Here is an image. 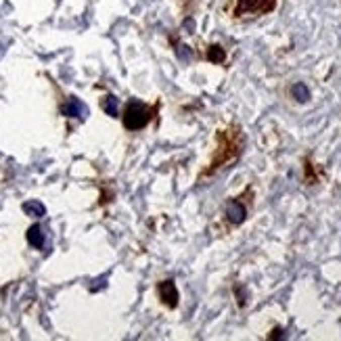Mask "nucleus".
Returning a JSON list of instances; mask_svg holds the SVG:
<instances>
[{
    "mask_svg": "<svg viewBox=\"0 0 341 341\" xmlns=\"http://www.w3.org/2000/svg\"><path fill=\"white\" fill-rule=\"evenodd\" d=\"M276 337H282V329H274V331H272V335H270L268 339H276Z\"/></svg>",
    "mask_w": 341,
    "mask_h": 341,
    "instance_id": "obj_14",
    "label": "nucleus"
},
{
    "mask_svg": "<svg viewBox=\"0 0 341 341\" xmlns=\"http://www.w3.org/2000/svg\"><path fill=\"white\" fill-rule=\"evenodd\" d=\"M226 218H229L231 224L239 226V224H243L245 218H247V207L243 201H239V199H233V201H229V205H226Z\"/></svg>",
    "mask_w": 341,
    "mask_h": 341,
    "instance_id": "obj_5",
    "label": "nucleus"
},
{
    "mask_svg": "<svg viewBox=\"0 0 341 341\" xmlns=\"http://www.w3.org/2000/svg\"><path fill=\"white\" fill-rule=\"evenodd\" d=\"M65 116H69V118H84L86 116V107H84L78 98H72L67 105H63V109H61Z\"/></svg>",
    "mask_w": 341,
    "mask_h": 341,
    "instance_id": "obj_7",
    "label": "nucleus"
},
{
    "mask_svg": "<svg viewBox=\"0 0 341 341\" xmlns=\"http://www.w3.org/2000/svg\"><path fill=\"white\" fill-rule=\"evenodd\" d=\"M23 211H25L27 216H34V218H40V216L46 214L44 205L38 203V201H27V203H23Z\"/></svg>",
    "mask_w": 341,
    "mask_h": 341,
    "instance_id": "obj_9",
    "label": "nucleus"
},
{
    "mask_svg": "<svg viewBox=\"0 0 341 341\" xmlns=\"http://www.w3.org/2000/svg\"><path fill=\"white\" fill-rule=\"evenodd\" d=\"M180 56H189V50H187V46H180Z\"/></svg>",
    "mask_w": 341,
    "mask_h": 341,
    "instance_id": "obj_15",
    "label": "nucleus"
},
{
    "mask_svg": "<svg viewBox=\"0 0 341 341\" xmlns=\"http://www.w3.org/2000/svg\"><path fill=\"white\" fill-rule=\"evenodd\" d=\"M101 107L105 109L107 116H111V118L118 116V98L116 96H105L103 101H101Z\"/></svg>",
    "mask_w": 341,
    "mask_h": 341,
    "instance_id": "obj_11",
    "label": "nucleus"
},
{
    "mask_svg": "<svg viewBox=\"0 0 341 341\" xmlns=\"http://www.w3.org/2000/svg\"><path fill=\"white\" fill-rule=\"evenodd\" d=\"M153 107H147L145 103H138V101H132L128 103L126 109H124V128L126 130H143V128L151 122L153 118Z\"/></svg>",
    "mask_w": 341,
    "mask_h": 341,
    "instance_id": "obj_2",
    "label": "nucleus"
},
{
    "mask_svg": "<svg viewBox=\"0 0 341 341\" xmlns=\"http://www.w3.org/2000/svg\"><path fill=\"white\" fill-rule=\"evenodd\" d=\"M274 7H276V0H237L235 15H237V17L266 15V13L274 11Z\"/></svg>",
    "mask_w": 341,
    "mask_h": 341,
    "instance_id": "obj_3",
    "label": "nucleus"
},
{
    "mask_svg": "<svg viewBox=\"0 0 341 341\" xmlns=\"http://www.w3.org/2000/svg\"><path fill=\"white\" fill-rule=\"evenodd\" d=\"M291 94H293V98H295V101H300V103H306V101H310V90H308V86H306L304 82H297V84H293Z\"/></svg>",
    "mask_w": 341,
    "mask_h": 341,
    "instance_id": "obj_8",
    "label": "nucleus"
},
{
    "mask_svg": "<svg viewBox=\"0 0 341 341\" xmlns=\"http://www.w3.org/2000/svg\"><path fill=\"white\" fill-rule=\"evenodd\" d=\"M241 149H243V134H241V130H239L237 126L229 128V130L218 132V151H216V155H214V159H211L209 167L203 172V176L214 174L216 169L222 167L224 163L237 159L239 153H241Z\"/></svg>",
    "mask_w": 341,
    "mask_h": 341,
    "instance_id": "obj_1",
    "label": "nucleus"
},
{
    "mask_svg": "<svg viewBox=\"0 0 341 341\" xmlns=\"http://www.w3.org/2000/svg\"><path fill=\"white\" fill-rule=\"evenodd\" d=\"M235 295H237L239 306L243 308V306L247 304V291H245V287H243V285H237V287H235Z\"/></svg>",
    "mask_w": 341,
    "mask_h": 341,
    "instance_id": "obj_12",
    "label": "nucleus"
},
{
    "mask_svg": "<svg viewBox=\"0 0 341 341\" xmlns=\"http://www.w3.org/2000/svg\"><path fill=\"white\" fill-rule=\"evenodd\" d=\"M207 59H209L211 63H224L226 52H224V48H222L220 44H211V46L207 48Z\"/></svg>",
    "mask_w": 341,
    "mask_h": 341,
    "instance_id": "obj_10",
    "label": "nucleus"
},
{
    "mask_svg": "<svg viewBox=\"0 0 341 341\" xmlns=\"http://www.w3.org/2000/svg\"><path fill=\"white\" fill-rule=\"evenodd\" d=\"M157 293H159V300H161L167 308H176V306H178L180 295H178V289H176V282H174L172 278L161 280L159 285H157Z\"/></svg>",
    "mask_w": 341,
    "mask_h": 341,
    "instance_id": "obj_4",
    "label": "nucleus"
},
{
    "mask_svg": "<svg viewBox=\"0 0 341 341\" xmlns=\"http://www.w3.org/2000/svg\"><path fill=\"white\" fill-rule=\"evenodd\" d=\"M25 237H27V243H30L32 247H36V249H42V247H44V233H42V229H40L38 224L30 226Z\"/></svg>",
    "mask_w": 341,
    "mask_h": 341,
    "instance_id": "obj_6",
    "label": "nucleus"
},
{
    "mask_svg": "<svg viewBox=\"0 0 341 341\" xmlns=\"http://www.w3.org/2000/svg\"><path fill=\"white\" fill-rule=\"evenodd\" d=\"M306 180L312 184V182H316V176H314V167H312L310 159H306Z\"/></svg>",
    "mask_w": 341,
    "mask_h": 341,
    "instance_id": "obj_13",
    "label": "nucleus"
}]
</instances>
